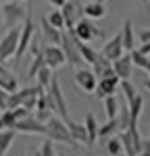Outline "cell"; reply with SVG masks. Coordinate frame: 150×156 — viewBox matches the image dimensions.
<instances>
[{
  "label": "cell",
  "mask_w": 150,
  "mask_h": 156,
  "mask_svg": "<svg viewBox=\"0 0 150 156\" xmlns=\"http://www.w3.org/2000/svg\"><path fill=\"white\" fill-rule=\"evenodd\" d=\"M0 2H2V0H0Z\"/></svg>",
  "instance_id": "cell-48"
},
{
  "label": "cell",
  "mask_w": 150,
  "mask_h": 156,
  "mask_svg": "<svg viewBox=\"0 0 150 156\" xmlns=\"http://www.w3.org/2000/svg\"><path fill=\"white\" fill-rule=\"evenodd\" d=\"M104 112H106L109 119H115L117 117V112H119V100L115 98V94L104 98Z\"/></svg>",
  "instance_id": "cell-29"
},
{
  "label": "cell",
  "mask_w": 150,
  "mask_h": 156,
  "mask_svg": "<svg viewBox=\"0 0 150 156\" xmlns=\"http://www.w3.org/2000/svg\"><path fill=\"white\" fill-rule=\"evenodd\" d=\"M138 40L144 44V42H148L150 40V29H142V31H138Z\"/></svg>",
  "instance_id": "cell-37"
},
{
  "label": "cell",
  "mask_w": 150,
  "mask_h": 156,
  "mask_svg": "<svg viewBox=\"0 0 150 156\" xmlns=\"http://www.w3.org/2000/svg\"><path fill=\"white\" fill-rule=\"evenodd\" d=\"M144 87H146V90H148V92H150V77H148V79H146V81H144Z\"/></svg>",
  "instance_id": "cell-41"
},
{
  "label": "cell",
  "mask_w": 150,
  "mask_h": 156,
  "mask_svg": "<svg viewBox=\"0 0 150 156\" xmlns=\"http://www.w3.org/2000/svg\"><path fill=\"white\" fill-rule=\"evenodd\" d=\"M0 21H2V4H0Z\"/></svg>",
  "instance_id": "cell-42"
},
{
  "label": "cell",
  "mask_w": 150,
  "mask_h": 156,
  "mask_svg": "<svg viewBox=\"0 0 150 156\" xmlns=\"http://www.w3.org/2000/svg\"><path fill=\"white\" fill-rule=\"evenodd\" d=\"M115 131H119V127H117V119H109L104 125H100V127H98V140H100V142H104V140H109Z\"/></svg>",
  "instance_id": "cell-26"
},
{
  "label": "cell",
  "mask_w": 150,
  "mask_h": 156,
  "mask_svg": "<svg viewBox=\"0 0 150 156\" xmlns=\"http://www.w3.org/2000/svg\"><path fill=\"white\" fill-rule=\"evenodd\" d=\"M15 135H17V131H12V129H2L0 131V156H4L9 152L11 144L15 142Z\"/></svg>",
  "instance_id": "cell-25"
},
{
  "label": "cell",
  "mask_w": 150,
  "mask_h": 156,
  "mask_svg": "<svg viewBox=\"0 0 150 156\" xmlns=\"http://www.w3.org/2000/svg\"><path fill=\"white\" fill-rule=\"evenodd\" d=\"M27 9L21 6V0H11L2 4V21L6 23V27H15L25 19Z\"/></svg>",
  "instance_id": "cell-6"
},
{
  "label": "cell",
  "mask_w": 150,
  "mask_h": 156,
  "mask_svg": "<svg viewBox=\"0 0 150 156\" xmlns=\"http://www.w3.org/2000/svg\"><path fill=\"white\" fill-rule=\"evenodd\" d=\"M40 25H42V34H44V37H46V42L48 44H61V34H62V29H56V27H52V25L46 21V17L40 21Z\"/></svg>",
  "instance_id": "cell-20"
},
{
  "label": "cell",
  "mask_w": 150,
  "mask_h": 156,
  "mask_svg": "<svg viewBox=\"0 0 150 156\" xmlns=\"http://www.w3.org/2000/svg\"><path fill=\"white\" fill-rule=\"evenodd\" d=\"M100 54L104 56L106 60H117L121 54H123V44H121V34H115V36L102 46V50H100Z\"/></svg>",
  "instance_id": "cell-13"
},
{
  "label": "cell",
  "mask_w": 150,
  "mask_h": 156,
  "mask_svg": "<svg viewBox=\"0 0 150 156\" xmlns=\"http://www.w3.org/2000/svg\"><path fill=\"white\" fill-rule=\"evenodd\" d=\"M106 150H109V154H111V156L121 154V152H123V148H121L119 137H109V140H106Z\"/></svg>",
  "instance_id": "cell-34"
},
{
  "label": "cell",
  "mask_w": 150,
  "mask_h": 156,
  "mask_svg": "<svg viewBox=\"0 0 150 156\" xmlns=\"http://www.w3.org/2000/svg\"><path fill=\"white\" fill-rule=\"evenodd\" d=\"M44 125H46V133H44V137H48L50 142H56V144H73V146H77L73 140H71V135H69V129H67V125H65V121H62V119L50 117L48 121H44Z\"/></svg>",
  "instance_id": "cell-1"
},
{
  "label": "cell",
  "mask_w": 150,
  "mask_h": 156,
  "mask_svg": "<svg viewBox=\"0 0 150 156\" xmlns=\"http://www.w3.org/2000/svg\"><path fill=\"white\" fill-rule=\"evenodd\" d=\"M19 31L21 27H11L4 36L0 37V62L9 60L17 52V42H19Z\"/></svg>",
  "instance_id": "cell-7"
},
{
  "label": "cell",
  "mask_w": 150,
  "mask_h": 156,
  "mask_svg": "<svg viewBox=\"0 0 150 156\" xmlns=\"http://www.w3.org/2000/svg\"><path fill=\"white\" fill-rule=\"evenodd\" d=\"M12 131L19 133H29V135H44L46 133V125L42 121H38L34 115L25 117V119H19L15 125H12Z\"/></svg>",
  "instance_id": "cell-9"
},
{
  "label": "cell",
  "mask_w": 150,
  "mask_h": 156,
  "mask_svg": "<svg viewBox=\"0 0 150 156\" xmlns=\"http://www.w3.org/2000/svg\"><path fill=\"white\" fill-rule=\"evenodd\" d=\"M65 125H67L69 135H71V140H73L75 144L90 146V144H88V133H86L84 123H77V121H73V119H67V121H65Z\"/></svg>",
  "instance_id": "cell-15"
},
{
  "label": "cell",
  "mask_w": 150,
  "mask_h": 156,
  "mask_svg": "<svg viewBox=\"0 0 150 156\" xmlns=\"http://www.w3.org/2000/svg\"><path fill=\"white\" fill-rule=\"evenodd\" d=\"M56 156H67V154H56Z\"/></svg>",
  "instance_id": "cell-46"
},
{
  "label": "cell",
  "mask_w": 150,
  "mask_h": 156,
  "mask_svg": "<svg viewBox=\"0 0 150 156\" xmlns=\"http://www.w3.org/2000/svg\"><path fill=\"white\" fill-rule=\"evenodd\" d=\"M117 156H125V154H123V152H121V154H117Z\"/></svg>",
  "instance_id": "cell-45"
},
{
  "label": "cell",
  "mask_w": 150,
  "mask_h": 156,
  "mask_svg": "<svg viewBox=\"0 0 150 156\" xmlns=\"http://www.w3.org/2000/svg\"><path fill=\"white\" fill-rule=\"evenodd\" d=\"M34 110H36V115H34V117H36L38 121H42V123H44V121H48L50 117H52V112L48 110V104H46V90L38 94V100H36Z\"/></svg>",
  "instance_id": "cell-18"
},
{
  "label": "cell",
  "mask_w": 150,
  "mask_h": 156,
  "mask_svg": "<svg viewBox=\"0 0 150 156\" xmlns=\"http://www.w3.org/2000/svg\"><path fill=\"white\" fill-rule=\"evenodd\" d=\"M59 46H61L62 54H65V62H69L71 67H81L84 65V60L79 56V50H77V37L73 36L71 29L61 34V44Z\"/></svg>",
  "instance_id": "cell-2"
},
{
  "label": "cell",
  "mask_w": 150,
  "mask_h": 156,
  "mask_svg": "<svg viewBox=\"0 0 150 156\" xmlns=\"http://www.w3.org/2000/svg\"><path fill=\"white\" fill-rule=\"evenodd\" d=\"M46 21H48L52 27H56V29H65V21H62L61 11H52L48 17H46Z\"/></svg>",
  "instance_id": "cell-33"
},
{
  "label": "cell",
  "mask_w": 150,
  "mask_h": 156,
  "mask_svg": "<svg viewBox=\"0 0 150 156\" xmlns=\"http://www.w3.org/2000/svg\"><path fill=\"white\" fill-rule=\"evenodd\" d=\"M6 102H9V94L0 87V110H6Z\"/></svg>",
  "instance_id": "cell-36"
},
{
  "label": "cell",
  "mask_w": 150,
  "mask_h": 156,
  "mask_svg": "<svg viewBox=\"0 0 150 156\" xmlns=\"http://www.w3.org/2000/svg\"><path fill=\"white\" fill-rule=\"evenodd\" d=\"M46 92H48L50 100L54 102L56 112L62 117V121H67L69 119V106H67V100H65V94H62V87H61V83H59V79H56V75H52L48 87H46Z\"/></svg>",
  "instance_id": "cell-4"
},
{
  "label": "cell",
  "mask_w": 150,
  "mask_h": 156,
  "mask_svg": "<svg viewBox=\"0 0 150 156\" xmlns=\"http://www.w3.org/2000/svg\"><path fill=\"white\" fill-rule=\"evenodd\" d=\"M121 34V44H123V50H134L136 48V36H134V25L127 19L123 21V29L119 31Z\"/></svg>",
  "instance_id": "cell-19"
},
{
  "label": "cell",
  "mask_w": 150,
  "mask_h": 156,
  "mask_svg": "<svg viewBox=\"0 0 150 156\" xmlns=\"http://www.w3.org/2000/svg\"><path fill=\"white\" fill-rule=\"evenodd\" d=\"M119 142H121V148H123V154L125 156H136V146H134V140L129 131H119Z\"/></svg>",
  "instance_id": "cell-24"
},
{
  "label": "cell",
  "mask_w": 150,
  "mask_h": 156,
  "mask_svg": "<svg viewBox=\"0 0 150 156\" xmlns=\"http://www.w3.org/2000/svg\"><path fill=\"white\" fill-rule=\"evenodd\" d=\"M52 75H54V73H52V69H48V67L44 65V67L36 73V77H34V79H36V85H40L42 90H46V87H48V83H50V79H52Z\"/></svg>",
  "instance_id": "cell-28"
},
{
  "label": "cell",
  "mask_w": 150,
  "mask_h": 156,
  "mask_svg": "<svg viewBox=\"0 0 150 156\" xmlns=\"http://www.w3.org/2000/svg\"><path fill=\"white\" fill-rule=\"evenodd\" d=\"M2 129H4V125H2V121H0V131H2Z\"/></svg>",
  "instance_id": "cell-43"
},
{
  "label": "cell",
  "mask_w": 150,
  "mask_h": 156,
  "mask_svg": "<svg viewBox=\"0 0 150 156\" xmlns=\"http://www.w3.org/2000/svg\"><path fill=\"white\" fill-rule=\"evenodd\" d=\"M127 108H129V127H138L140 115H142V108H144V98L138 94L131 102H127Z\"/></svg>",
  "instance_id": "cell-16"
},
{
  "label": "cell",
  "mask_w": 150,
  "mask_h": 156,
  "mask_svg": "<svg viewBox=\"0 0 150 156\" xmlns=\"http://www.w3.org/2000/svg\"><path fill=\"white\" fill-rule=\"evenodd\" d=\"M142 69H144V71H146V73L150 75V58L146 60V62H144V67H142Z\"/></svg>",
  "instance_id": "cell-40"
},
{
  "label": "cell",
  "mask_w": 150,
  "mask_h": 156,
  "mask_svg": "<svg viewBox=\"0 0 150 156\" xmlns=\"http://www.w3.org/2000/svg\"><path fill=\"white\" fill-rule=\"evenodd\" d=\"M77 50H79V56H81V60L84 62H88V65H94L96 62V58L100 56V52L96 48H92L90 44H86V42H79L77 40Z\"/></svg>",
  "instance_id": "cell-21"
},
{
  "label": "cell",
  "mask_w": 150,
  "mask_h": 156,
  "mask_svg": "<svg viewBox=\"0 0 150 156\" xmlns=\"http://www.w3.org/2000/svg\"><path fill=\"white\" fill-rule=\"evenodd\" d=\"M34 36H36V23H34L31 15L27 11V15H25V19H23V25H21V31H19V42H17V52H15L17 58H21L27 52V46L31 44Z\"/></svg>",
  "instance_id": "cell-5"
},
{
  "label": "cell",
  "mask_w": 150,
  "mask_h": 156,
  "mask_svg": "<svg viewBox=\"0 0 150 156\" xmlns=\"http://www.w3.org/2000/svg\"><path fill=\"white\" fill-rule=\"evenodd\" d=\"M96 2H104V0H96Z\"/></svg>",
  "instance_id": "cell-47"
},
{
  "label": "cell",
  "mask_w": 150,
  "mask_h": 156,
  "mask_svg": "<svg viewBox=\"0 0 150 156\" xmlns=\"http://www.w3.org/2000/svg\"><path fill=\"white\" fill-rule=\"evenodd\" d=\"M92 73H94L98 79H102V77H111V75H115V71H112V62L106 60L102 54H100L98 58H96V62L92 65Z\"/></svg>",
  "instance_id": "cell-17"
},
{
  "label": "cell",
  "mask_w": 150,
  "mask_h": 156,
  "mask_svg": "<svg viewBox=\"0 0 150 156\" xmlns=\"http://www.w3.org/2000/svg\"><path fill=\"white\" fill-rule=\"evenodd\" d=\"M42 56H44V65H46L48 69H52V71L65 65V54H62L61 46H56V44L44 46V48H42Z\"/></svg>",
  "instance_id": "cell-10"
},
{
  "label": "cell",
  "mask_w": 150,
  "mask_h": 156,
  "mask_svg": "<svg viewBox=\"0 0 150 156\" xmlns=\"http://www.w3.org/2000/svg\"><path fill=\"white\" fill-rule=\"evenodd\" d=\"M138 50H140L144 56H150V40H148V42H144V44H142V46H140Z\"/></svg>",
  "instance_id": "cell-38"
},
{
  "label": "cell",
  "mask_w": 150,
  "mask_h": 156,
  "mask_svg": "<svg viewBox=\"0 0 150 156\" xmlns=\"http://www.w3.org/2000/svg\"><path fill=\"white\" fill-rule=\"evenodd\" d=\"M73 36L79 40V42H86V44H90L92 40H96V37H102L104 36V31L100 29V27H96V25L92 23L88 17H81L77 23L73 25Z\"/></svg>",
  "instance_id": "cell-3"
},
{
  "label": "cell",
  "mask_w": 150,
  "mask_h": 156,
  "mask_svg": "<svg viewBox=\"0 0 150 156\" xmlns=\"http://www.w3.org/2000/svg\"><path fill=\"white\" fill-rule=\"evenodd\" d=\"M0 87L6 92V94H12L15 90H19V83H17V77L9 73V75H4V77H0Z\"/></svg>",
  "instance_id": "cell-30"
},
{
  "label": "cell",
  "mask_w": 150,
  "mask_h": 156,
  "mask_svg": "<svg viewBox=\"0 0 150 156\" xmlns=\"http://www.w3.org/2000/svg\"><path fill=\"white\" fill-rule=\"evenodd\" d=\"M61 15L65 21V29H73V25L84 17V4H79L77 0H67L61 6Z\"/></svg>",
  "instance_id": "cell-8"
},
{
  "label": "cell",
  "mask_w": 150,
  "mask_h": 156,
  "mask_svg": "<svg viewBox=\"0 0 150 156\" xmlns=\"http://www.w3.org/2000/svg\"><path fill=\"white\" fill-rule=\"evenodd\" d=\"M34 156H40V150H38V152H36V154H34Z\"/></svg>",
  "instance_id": "cell-44"
},
{
  "label": "cell",
  "mask_w": 150,
  "mask_h": 156,
  "mask_svg": "<svg viewBox=\"0 0 150 156\" xmlns=\"http://www.w3.org/2000/svg\"><path fill=\"white\" fill-rule=\"evenodd\" d=\"M117 127H119V131H125L127 127H129V108L125 104L123 108H119V112H117Z\"/></svg>",
  "instance_id": "cell-32"
},
{
  "label": "cell",
  "mask_w": 150,
  "mask_h": 156,
  "mask_svg": "<svg viewBox=\"0 0 150 156\" xmlns=\"http://www.w3.org/2000/svg\"><path fill=\"white\" fill-rule=\"evenodd\" d=\"M112 71L119 79H129L134 71V62L129 58V54H121L117 60H112Z\"/></svg>",
  "instance_id": "cell-14"
},
{
  "label": "cell",
  "mask_w": 150,
  "mask_h": 156,
  "mask_svg": "<svg viewBox=\"0 0 150 156\" xmlns=\"http://www.w3.org/2000/svg\"><path fill=\"white\" fill-rule=\"evenodd\" d=\"M106 15V9H104V2H88L84 6V17L88 19H102Z\"/></svg>",
  "instance_id": "cell-23"
},
{
  "label": "cell",
  "mask_w": 150,
  "mask_h": 156,
  "mask_svg": "<svg viewBox=\"0 0 150 156\" xmlns=\"http://www.w3.org/2000/svg\"><path fill=\"white\" fill-rule=\"evenodd\" d=\"M42 67H44V56H42V48H40V52H36V54H34V60H31V65H29L27 77H29V79H34V77H36V73L40 71Z\"/></svg>",
  "instance_id": "cell-31"
},
{
  "label": "cell",
  "mask_w": 150,
  "mask_h": 156,
  "mask_svg": "<svg viewBox=\"0 0 150 156\" xmlns=\"http://www.w3.org/2000/svg\"><path fill=\"white\" fill-rule=\"evenodd\" d=\"M46 2H48L50 6H54V9H61V6L65 4V2H67V0H46Z\"/></svg>",
  "instance_id": "cell-39"
},
{
  "label": "cell",
  "mask_w": 150,
  "mask_h": 156,
  "mask_svg": "<svg viewBox=\"0 0 150 156\" xmlns=\"http://www.w3.org/2000/svg\"><path fill=\"white\" fill-rule=\"evenodd\" d=\"M40 156H56L54 154V146H52V142H50L48 137L42 142V148H40Z\"/></svg>",
  "instance_id": "cell-35"
},
{
  "label": "cell",
  "mask_w": 150,
  "mask_h": 156,
  "mask_svg": "<svg viewBox=\"0 0 150 156\" xmlns=\"http://www.w3.org/2000/svg\"><path fill=\"white\" fill-rule=\"evenodd\" d=\"M119 77L117 75H111V77H102V79H98V83H96V98L98 100H102V98L106 96H112V94H117V90H119Z\"/></svg>",
  "instance_id": "cell-11"
},
{
  "label": "cell",
  "mask_w": 150,
  "mask_h": 156,
  "mask_svg": "<svg viewBox=\"0 0 150 156\" xmlns=\"http://www.w3.org/2000/svg\"><path fill=\"white\" fill-rule=\"evenodd\" d=\"M75 83L79 85V90H81V92L92 94V92L96 90L98 77L90 71V69H77V71H75Z\"/></svg>",
  "instance_id": "cell-12"
},
{
  "label": "cell",
  "mask_w": 150,
  "mask_h": 156,
  "mask_svg": "<svg viewBox=\"0 0 150 156\" xmlns=\"http://www.w3.org/2000/svg\"><path fill=\"white\" fill-rule=\"evenodd\" d=\"M84 127H86V133H88V144L92 146L96 140H98V121L96 117L92 115V112H88L86 115V121H84Z\"/></svg>",
  "instance_id": "cell-22"
},
{
  "label": "cell",
  "mask_w": 150,
  "mask_h": 156,
  "mask_svg": "<svg viewBox=\"0 0 150 156\" xmlns=\"http://www.w3.org/2000/svg\"><path fill=\"white\" fill-rule=\"evenodd\" d=\"M119 90H121V94H123L125 102H131V100H134V98L138 96L136 85L131 83L129 79H121V81H119Z\"/></svg>",
  "instance_id": "cell-27"
}]
</instances>
